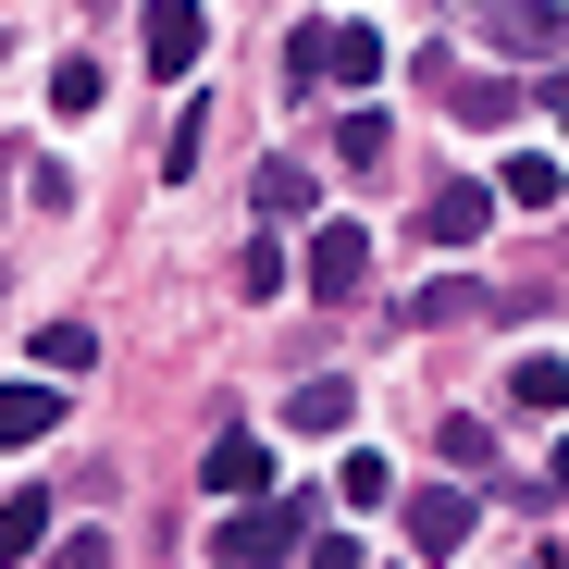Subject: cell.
Here are the masks:
<instances>
[{"label":"cell","instance_id":"cell-1","mask_svg":"<svg viewBox=\"0 0 569 569\" xmlns=\"http://www.w3.org/2000/svg\"><path fill=\"white\" fill-rule=\"evenodd\" d=\"M310 545V496H236V520H223V569H284V557H298Z\"/></svg>","mask_w":569,"mask_h":569},{"label":"cell","instance_id":"cell-2","mask_svg":"<svg viewBox=\"0 0 569 569\" xmlns=\"http://www.w3.org/2000/svg\"><path fill=\"white\" fill-rule=\"evenodd\" d=\"M298 260L310 298H371V223H310V248H284Z\"/></svg>","mask_w":569,"mask_h":569},{"label":"cell","instance_id":"cell-3","mask_svg":"<svg viewBox=\"0 0 569 569\" xmlns=\"http://www.w3.org/2000/svg\"><path fill=\"white\" fill-rule=\"evenodd\" d=\"M470 520H483V496H470V483H409V496H397L409 557H458V545H470Z\"/></svg>","mask_w":569,"mask_h":569},{"label":"cell","instance_id":"cell-4","mask_svg":"<svg viewBox=\"0 0 569 569\" xmlns=\"http://www.w3.org/2000/svg\"><path fill=\"white\" fill-rule=\"evenodd\" d=\"M483 223H496V186H433V199H421V248H483Z\"/></svg>","mask_w":569,"mask_h":569},{"label":"cell","instance_id":"cell-5","mask_svg":"<svg viewBox=\"0 0 569 569\" xmlns=\"http://www.w3.org/2000/svg\"><path fill=\"white\" fill-rule=\"evenodd\" d=\"M149 74H199V50H211V13H199V0H149Z\"/></svg>","mask_w":569,"mask_h":569},{"label":"cell","instance_id":"cell-6","mask_svg":"<svg viewBox=\"0 0 569 569\" xmlns=\"http://www.w3.org/2000/svg\"><path fill=\"white\" fill-rule=\"evenodd\" d=\"M483 38L520 50V62H545V50L569 38V13H557V0H483Z\"/></svg>","mask_w":569,"mask_h":569},{"label":"cell","instance_id":"cell-7","mask_svg":"<svg viewBox=\"0 0 569 569\" xmlns=\"http://www.w3.org/2000/svg\"><path fill=\"white\" fill-rule=\"evenodd\" d=\"M199 483L211 496H272V446L236 421V433H211V458H199Z\"/></svg>","mask_w":569,"mask_h":569},{"label":"cell","instance_id":"cell-8","mask_svg":"<svg viewBox=\"0 0 569 569\" xmlns=\"http://www.w3.org/2000/svg\"><path fill=\"white\" fill-rule=\"evenodd\" d=\"M50 532H62V496H50V483H13V496H0V569H26Z\"/></svg>","mask_w":569,"mask_h":569},{"label":"cell","instance_id":"cell-9","mask_svg":"<svg viewBox=\"0 0 569 569\" xmlns=\"http://www.w3.org/2000/svg\"><path fill=\"white\" fill-rule=\"evenodd\" d=\"M347 421H359V385H347V371H310V385L284 397V433H347Z\"/></svg>","mask_w":569,"mask_h":569},{"label":"cell","instance_id":"cell-10","mask_svg":"<svg viewBox=\"0 0 569 569\" xmlns=\"http://www.w3.org/2000/svg\"><path fill=\"white\" fill-rule=\"evenodd\" d=\"M385 62H397L385 26H335V38H322V87H385Z\"/></svg>","mask_w":569,"mask_h":569},{"label":"cell","instance_id":"cell-11","mask_svg":"<svg viewBox=\"0 0 569 569\" xmlns=\"http://www.w3.org/2000/svg\"><path fill=\"white\" fill-rule=\"evenodd\" d=\"M62 433V385H0V446H50Z\"/></svg>","mask_w":569,"mask_h":569},{"label":"cell","instance_id":"cell-12","mask_svg":"<svg viewBox=\"0 0 569 569\" xmlns=\"http://www.w3.org/2000/svg\"><path fill=\"white\" fill-rule=\"evenodd\" d=\"M260 223H322V173L310 161H272L260 173Z\"/></svg>","mask_w":569,"mask_h":569},{"label":"cell","instance_id":"cell-13","mask_svg":"<svg viewBox=\"0 0 569 569\" xmlns=\"http://www.w3.org/2000/svg\"><path fill=\"white\" fill-rule=\"evenodd\" d=\"M557 199H569V173H557L545 149H520V161L496 173V211H557Z\"/></svg>","mask_w":569,"mask_h":569},{"label":"cell","instance_id":"cell-14","mask_svg":"<svg viewBox=\"0 0 569 569\" xmlns=\"http://www.w3.org/2000/svg\"><path fill=\"white\" fill-rule=\"evenodd\" d=\"M508 409H532V421H545V409H569V359H557V347H532V359L508 371Z\"/></svg>","mask_w":569,"mask_h":569},{"label":"cell","instance_id":"cell-15","mask_svg":"<svg viewBox=\"0 0 569 569\" xmlns=\"http://www.w3.org/2000/svg\"><path fill=\"white\" fill-rule=\"evenodd\" d=\"M446 112H458L470 137H496V124L520 112V87H496V74H470V87H446Z\"/></svg>","mask_w":569,"mask_h":569},{"label":"cell","instance_id":"cell-16","mask_svg":"<svg viewBox=\"0 0 569 569\" xmlns=\"http://www.w3.org/2000/svg\"><path fill=\"white\" fill-rule=\"evenodd\" d=\"M38 371H100V322H38Z\"/></svg>","mask_w":569,"mask_h":569},{"label":"cell","instance_id":"cell-17","mask_svg":"<svg viewBox=\"0 0 569 569\" xmlns=\"http://www.w3.org/2000/svg\"><path fill=\"white\" fill-rule=\"evenodd\" d=\"M433 446H446V470H496V421H470V409H446Z\"/></svg>","mask_w":569,"mask_h":569},{"label":"cell","instance_id":"cell-18","mask_svg":"<svg viewBox=\"0 0 569 569\" xmlns=\"http://www.w3.org/2000/svg\"><path fill=\"white\" fill-rule=\"evenodd\" d=\"M385 496H397V470H385V458H371V446H359V458L335 470V508H359V520H371V508H385Z\"/></svg>","mask_w":569,"mask_h":569},{"label":"cell","instance_id":"cell-19","mask_svg":"<svg viewBox=\"0 0 569 569\" xmlns=\"http://www.w3.org/2000/svg\"><path fill=\"white\" fill-rule=\"evenodd\" d=\"M50 112H100V62H87V50L50 62Z\"/></svg>","mask_w":569,"mask_h":569},{"label":"cell","instance_id":"cell-20","mask_svg":"<svg viewBox=\"0 0 569 569\" xmlns=\"http://www.w3.org/2000/svg\"><path fill=\"white\" fill-rule=\"evenodd\" d=\"M26 569H112V532H50Z\"/></svg>","mask_w":569,"mask_h":569},{"label":"cell","instance_id":"cell-21","mask_svg":"<svg viewBox=\"0 0 569 569\" xmlns=\"http://www.w3.org/2000/svg\"><path fill=\"white\" fill-rule=\"evenodd\" d=\"M385 149H397V137H385V112H347V124H335V161H359V173L385 161Z\"/></svg>","mask_w":569,"mask_h":569},{"label":"cell","instance_id":"cell-22","mask_svg":"<svg viewBox=\"0 0 569 569\" xmlns=\"http://www.w3.org/2000/svg\"><path fill=\"white\" fill-rule=\"evenodd\" d=\"M272 284H298V260H284V236L260 223V248H248V298H272Z\"/></svg>","mask_w":569,"mask_h":569},{"label":"cell","instance_id":"cell-23","mask_svg":"<svg viewBox=\"0 0 569 569\" xmlns=\"http://www.w3.org/2000/svg\"><path fill=\"white\" fill-rule=\"evenodd\" d=\"M284 569H371V557H359V532H310V545L284 557Z\"/></svg>","mask_w":569,"mask_h":569},{"label":"cell","instance_id":"cell-24","mask_svg":"<svg viewBox=\"0 0 569 569\" xmlns=\"http://www.w3.org/2000/svg\"><path fill=\"white\" fill-rule=\"evenodd\" d=\"M322 38H335V26H298V38H284V87H322Z\"/></svg>","mask_w":569,"mask_h":569}]
</instances>
